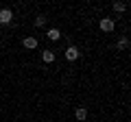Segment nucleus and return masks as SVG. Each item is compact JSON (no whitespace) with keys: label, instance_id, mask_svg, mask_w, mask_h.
<instances>
[{"label":"nucleus","instance_id":"obj_7","mask_svg":"<svg viewBox=\"0 0 131 122\" xmlns=\"http://www.w3.org/2000/svg\"><path fill=\"white\" fill-rule=\"evenodd\" d=\"M74 116H77V120H79V122H83L85 118H88V111H85V107H79V109L74 111Z\"/></svg>","mask_w":131,"mask_h":122},{"label":"nucleus","instance_id":"obj_1","mask_svg":"<svg viewBox=\"0 0 131 122\" xmlns=\"http://www.w3.org/2000/svg\"><path fill=\"white\" fill-rule=\"evenodd\" d=\"M114 20L112 18H101V31H105V33H112L114 31Z\"/></svg>","mask_w":131,"mask_h":122},{"label":"nucleus","instance_id":"obj_3","mask_svg":"<svg viewBox=\"0 0 131 122\" xmlns=\"http://www.w3.org/2000/svg\"><path fill=\"white\" fill-rule=\"evenodd\" d=\"M13 20V11L11 9H0V24H9Z\"/></svg>","mask_w":131,"mask_h":122},{"label":"nucleus","instance_id":"obj_8","mask_svg":"<svg viewBox=\"0 0 131 122\" xmlns=\"http://www.w3.org/2000/svg\"><path fill=\"white\" fill-rule=\"evenodd\" d=\"M116 48H118V50H127V48H129V39L120 37V39H118V44H116Z\"/></svg>","mask_w":131,"mask_h":122},{"label":"nucleus","instance_id":"obj_6","mask_svg":"<svg viewBox=\"0 0 131 122\" xmlns=\"http://www.w3.org/2000/svg\"><path fill=\"white\" fill-rule=\"evenodd\" d=\"M42 59H44V63H52V61H55V52H52V50H44L42 52Z\"/></svg>","mask_w":131,"mask_h":122},{"label":"nucleus","instance_id":"obj_5","mask_svg":"<svg viewBox=\"0 0 131 122\" xmlns=\"http://www.w3.org/2000/svg\"><path fill=\"white\" fill-rule=\"evenodd\" d=\"M24 48H28V50L37 48V39L35 37H24Z\"/></svg>","mask_w":131,"mask_h":122},{"label":"nucleus","instance_id":"obj_9","mask_svg":"<svg viewBox=\"0 0 131 122\" xmlns=\"http://www.w3.org/2000/svg\"><path fill=\"white\" fill-rule=\"evenodd\" d=\"M59 37H61V33L57 31V28H50V31H48V39H52V42H57Z\"/></svg>","mask_w":131,"mask_h":122},{"label":"nucleus","instance_id":"obj_2","mask_svg":"<svg viewBox=\"0 0 131 122\" xmlns=\"http://www.w3.org/2000/svg\"><path fill=\"white\" fill-rule=\"evenodd\" d=\"M66 59L68 61H77L79 59V48L77 46H68L66 48Z\"/></svg>","mask_w":131,"mask_h":122},{"label":"nucleus","instance_id":"obj_4","mask_svg":"<svg viewBox=\"0 0 131 122\" xmlns=\"http://www.w3.org/2000/svg\"><path fill=\"white\" fill-rule=\"evenodd\" d=\"M112 9L116 11V13H122V11H127V2H122V0H116L112 5Z\"/></svg>","mask_w":131,"mask_h":122},{"label":"nucleus","instance_id":"obj_10","mask_svg":"<svg viewBox=\"0 0 131 122\" xmlns=\"http://www.w3.org/2000/svg\"><path fill=\"white\" fill-rule=\"evenodd\" d=\"M44 24H46V15L39 13L37 18H35V26H44Z\"/></svg>","mask_w":131,"mask_h":122}]
</instances>
